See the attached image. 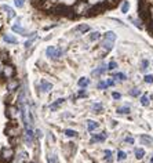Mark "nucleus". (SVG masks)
<instances>
[{"instance_id": "nucleus-37", "label": "nucleus", "mask_w": 153, "mask_h": 163, "mask_svg": "<svg viewBox=\"0 0 153 163\" xmlns=\"http://www.w3.org/2000/svg\"><path fill=\"white\" fill-rule=\"evenodd\" d=\"M14 3H15V6L17 7H24V4H25V0H14Z\"/></svg>"}, {"instance_id": "nucleus-21", "label": "nucleus", "mask_w": 153, "mask_h": 163, "mask_svg": "<svg viewBox=\"0 0 153 163\" xmlns=\"http://www.w3.org/2000/svg\"><path fill=\"white\" fill-rule=\"evenodd\" d=\"M135 158L137 159H142L143 158V155H145V151H143L142 148H135Z\"/></svg>"}, {"instance_id": "nucleus-25", "label": "nucleus", "mask_w": 153, "mask_h": 163, "mask_svg": "<svg viewBox=\"0 0 153 163\" xmlns=\"http://www.w3.org/2000/svg\"><path fill=\"white\" fill-rule=\"evenodd\" d=\"M102 108H104V107H102L101 102H97V104L92 105V111H94V112H97V113H100V112H101Z\"/></svg>"}, {"instance_id": "nucleus-24", "label": "nucleus", "mask_w": 153, "mask_h": 163, "mask_svg": "<svg viewBox=\"0 0 153 163\" xmlns=\"http://www.w3.org/2000/svg\"><path fill=\"white\" fill-rule=\"evenodd\" d=\"M105 39H106V40H112V41H114V40H116V35H114L113 33V32H106V33H105Z\"/></svg>"}, {"instance_id": "nucleus-3", "label": "nucleus", "mask_w": 153, "mask_h": 163, "mask_svg": "<svg viewBox=\"0 0 153 163\" xmlns=\"http://www.w3.org/2000/svg\"><path fill=\"white\" fill-rule=\"evenodd\" d=\"M0 158H2L3 161H6V162L8 163L12 158H14V149H12V148H3Z\"/></svg>"}, {"instance_id": "nucleus-35", "label": "nucleus", "mask_w": 153, "mask_h": 163, "mask_svg": "<svg viewBox=\"0 0 153 163\" xmlns=\"http://www.w3.org/2000/svg\"><path fill=\"white\" fill-rule=\"evenodd\" d=\"M108 87V82H100L98 83V89L100 90H104V89H106Z\"/></svg>"}, {"instance_id": "nucleus-19", "label": "nucleus", "mask_w": 153, "mask_h": 163, "mask_svg": "<svg viewBox=\"0 0 153 163\" xmlns=\"http://www.w3.org/2000/svg\"><path fill=\"white\" fill-rule=\"evenodd\" d=\"M18 86H20V84H18L17 80H11V82L7 84V89H8L10 91H14L15 89H18Z\"/></svg>"}, {"instance_id": "nucleus-8", "label": "nucleus", "mask_w": 153, "mask_h": 163, "mask_svg": "<svg viewBox=\"0 0 153 163\" xmlns=\"http://www.w3.org/2000/svg\"><path fill=\"white\" fill-rule=\"evenodd\" d=\"M6 115H7L8 119H14L18 115V108L14 107V105H10V107L7 108V111H6Z\"/></svg>"}, {"instance_id": "nucleus-27", "label": "nucleus", "mask_w": 153, "mask_h": 163, "mask_svg": "<svg viewBox=\"0 0 153 163\" xmlns=\"http://www.w3.org/2000/svg\"><path fill=\"white\" fill-rule=\"evenodd\" d=\"M49 163H58V156L55 153H51L49 156Z\"/></svg>"}, {"instance_id": "nucleus-11", "label": "nucleus", "mask_w": 153, "mask_h": 163, "mask_svg": "<svg viewBox=\"0 0 153 163\" xmlns=\"http://www.w3.org/2000/svg\"><path fill=\"white\" fill-rule=\"evenodd\" d=\"M17 161H18V163H25V162H28V161H29V155H28V152L21 151L20 155H18V158H17Z\"/></svg>"}, {"instance_id": "nucleus-20", "label": "nucleus", "mask_w": 153, "mask_h": 163, "mask_svg": "<svg viewBox=\"0 0 153 163\" xmlns=\"http://www.w3.org/2000/svg\"><path fill=\"white\" fill-rule=\"evenodd\" d=\"M97 127H98V123L97 122H94V120H88V123H87L88 132H92V130H95Z\"/></svg>"}, {"instance_id": "nucleus-33", "label": "nucleus", "mask_w": 153, "mask_h": 163, "mask_svg": "<svg viewBox=\"0 0 153 163\" xmlns=\"http://www.w3.org/2000/svg\"><path fill=\"white\" fill-rule=\"evenodd\" d=\"M141 104L143 105V107H146V105H149V98L146 97V95H142V97H141Z\"/></svg>"}, {"instance_id": "nucleus-14", "label": "nucleus", "mask_w": 153, "mask_h": 163, "mask_svg": "<svg viewBox=\"0 0 153 163\" xmlns=\"http://www.w3.org/2000/svg\"><path fill=\"white\" fill-rule=\"evenodd\" d=\"M63 102H65V98H59V100H57L55 102H53V104L50 105V109H51V111H57L59 105H62Z\"/></svg>"}, {"instance_id": "nucleus-17", "label": "nucleus", "mask_w": 153, "mask_h": 163, "mask_svg": "<svg viewBox=\"0 0 153 163\" xmlns=\"http://www.w3.org/2000/svg\"><path fill=\"white\" fill-rule=\"evenodd\" d=\"M3 39H4V41H6V43H8V44H15V43H17V39H15L12 35H4Z\"/></svg>"}, {"instance_id": "nucleus-9", "label": "nucleus", "mask_w": 153, "mask_h": 163, "mask_svg": "<svg viewBox=\"0 0 153 163\" xmlns=\"http://www.w3.org/2000/svg\"><path fill=\"white\" fill-rule=\"evenodd\" d=\"M108 138V134L106 133H102V134H97V136H92V138H91V144H94V142H101V141H105V140Z\"/></svg>"}, {"instance_id": "nucleus-45", "label": "nucleus", "mask_w": 153, "mask_h": 163, "mask_svg": "<svg viewBox=\"0 0 153 163\" xmlns=\"http://www.w3.org/2000/svg\"><path fill=\"white\" fill-rule=\"evenodd\" d=\"M108 86H114V80L109 79V80H108Z\"/></svg>"}, {"instance_id": "nucleus-38", "label": "nucleus", "mask_w": 153, "mask_h": 163, "mask_svg": "<svg viewBox=\"0 0 153 163\" xmlns=\"http://www.w3.org/2000/svg\"><path fill=\"white\" fill-rule=\"evenodd\" d=\"M116 68H117V64L114 61H110L109 65H108V69H110V71H112V69H116Z\"/></svg>"}, {"instance_id": "nucleus-23", "label": "nucleus", "mask_w": 153, "mask_h": 163, "mask_svg": "<svg viewBox=\"0 0 153 163\" xmlns=\"http://www.w3.org/2000/svg\"><path fill=\"white\" fill-rule=\"evenodd\" d=\"M105 159H106V162H108V163H112V162H113L112 151H110V149H106V151H105Z\"/></svg>"}, {"instance_id": "nucleus-30", "label": "nucleus", "mask_w": 153, "mask_h": 163, "mask_svg": "<svg viewBox=\"0 0 153 163\" xmlns=\"http://www.w3.org/2000/svg\"><path fill=\"white\" fill-rule=\"evenodd\" d=\"M128 8H130V3L126 0V2H124L123 4H122V12H124V14H126V12L128 11Z\"/></svg>"}, {"instance_id": "nucleus-32", "label": "nucleus", "mask_w": 153, "mask_h": 163, "mask_svg": "<svg viewBox=\"0 0 153 163\" xmlns=\"http://www.w3.org/2000/svg\"><path fill=\"white\" fill-rule=\"evenodd\" d=\"M117 112L119 113H130V108L128 107H122L117 109Z\"/></svg>"}, {"instance_id": "nucleus-18", "label": "nucleus", "mask_w": 153, "mask_h": 163, "mask_svg": "<svg viewBox=\"0 0 153 163\" xmlns=\"http://www.w3.org/2000/svg\"><path fill=\"white\" fill-rule=\"evenodd\" d=\"M37 37V35H36V32H33L32 33V36H30V39L29 40H26V43H25V49H29V47L32 46V43H33V40Z\"/></svg>"}, {"instance_id": "nucleus-6", "label": "nucleus", "mask_w": 153, "mask_h": 163, "mask_svg": "<svg viewBox=\"0 0 153 163\" xmlns=\"http://www.w3.org/2000/svg\"><path fill=\"white\" fill-rule=\"evenodd\" d=\"M3 73H4V76L7 79H11V78H14V75H15V68L12 65H6L4 69H3Z\"/></svg>"}, {"instance_id": "nucleus-26", "label": "nucleus", "mask_w": 153, "mask_h": 163, "mask_svg": "<svg viewBox=\"0 0 153 163\" xmlns=\"http://www.w3.org/2000/svg\"><path fill=\"white\" fill-rule=\"evenodd\" d=\"M100 37H101V33H100V32H92V33H90V40H91V41L98 40Z\"/></svg>"}, {"instance_id": "nucleus-16", "label": "nucleus", "mask_w": 153, "mask_h": 163, "mask_svg": "<svg viewBox=\"0 0 153 163\" xmlns=\"http://www.w3.org/2000/svg\"><path fill=\"white\" fill-rule=\"evenodd\" d=\"M139 138H141V142L145 144V145H152L153 144V138L151 136H141Z\"/></svg>"}, {"instance_id": "nucleus-12", "label": "nucleus", "mask_w": 153, "mask_h": 163, "mask_svg": "<svg viewBox=\"0 0 153 163\" xmlns=\"http://www.w3.org/2000/svg\"><path fill=\"white\" fill-rule=\"evenodd\" d=\"M2 8L7 12V18H8V20H11V18L15 17V12H14V10H12L10 6H2Z\"/></svg>"}, {"instance_id": "nucleus-48", "label": "nucleus", "mask_w": 153, "mask_h": 163, "mask_svg": "<svg viewBox=\"0 0 153 163\" xmlns=\"http://www.w3.org/2000/svg\"><path fill=\"white\" fill-rule=\"evenodd\" d=\"M0 53H2V51H0ZM0 57H2V55H0Z\"/></svg>"}, {"instance_id": "nucleus-42", "label": "nucleus", "mask_w": 153, "mask_h": 163, "mask_svg": "<svg viewBox=\"0 0 153 163\" xmlns=\"http://www.w3.org/2000/svg\"><path fill=\"white\" fill-rule=\"evenodd\" d=\"M112 97L114 100H120V98H122V94H120V93H112Z\"/></svg>"}, {"instance_id": "nucleus-43", "label": "nucleus", "mask_w": 153, "mask_h": 163, "mask_svg": "<svg viewBox=\"0 0 153 163\" xmlns=\"http://www.w3.org/2000/svg\"><path fill=\"white\" fill-rule=\"evenodd\" d=\"M77 95H79V97H86V95H87V93H86V90H80Z\"/></svg>"}, {"instance_id": "nucleus-40", "label": "nucleus", "mask_w": 153, "mask_h": 163, "mask_svg": "<svg viewBox=\"0 0 153 163\" xmlns=\"http://www.w3.org/2000/svg\"><path fill=\"white\" fill-rule=\"evenodd\" d=\"M124 141H126L127 144H130V145H131V144H134V138L131 136H128V137H126V140H124Z\"/></svg>"}, {"instance_id": "nucleus-10", "label": "nucleus", "mask_w": 153, "mask_h": 163, "mask_svg": "<svg viewBox=\"0 0 153 163\" xmlns=\"http://www.w3.org/2000/svg\"><path fill=\"white\" fill-rule=\"evenodd\" d=\"M12 31H14V32H18V33H21L22 36H28V35H29V33H28V32L20 25V22H17L15 25H12Z\"/></svg>"}, {"instance_id": "nucleus-1", "label": "nucleus", "mask_w": 153, "mask_h": 163, "mask_svg": "<svg viewBox=\"0 0 153 163\" xmlns=\"http://www.w3.org/2000/svg\"><path fill=\"white\" fill-rule=\"evenodd\" d=\"M138 14L145 22L148 32L153 36V0H139Z\"/></svg>"}, {"instance_id": "nucleus-34", "label": "nucleus", "mask_w": 153, "mask_h": 163, "mask_svg": "<svg viewBox=\"0 0 153 163\" xmlns=\"http://www.w3.org/2000/svg\"><path fill=\"white\" fill-rule=\"evenodd\" d=\"M114 78H116V79H119V80H126V79H127V76L124 75V73H116V75H114Z\"/></svg>"}, {"instance_id": "nucleus-29", "label": "nucleus", "mask_w": 153, "mask_h": 163, "mask_svg": "<svg viewBox=\"0 0 153 163\" xmlns=\"http://www.w3.org/2000/svg\"><path fill=\"white\" fill-rule=\"evenodd\" d=\"M65 136H68V137H76V136H77V133H76L75 130H72V129H66L65 130Z\"/></svg>"}, {"instance_id": "nucleus-22", "label": "nucleus", "mask_w": 153, "mask_h": 163, "mask_svg": "<svg viewBox=\"0 0 153 163\" xmlns=\"http://www.w3.org/2000/svg\"><path fill=\"white\" fill-rule=\"evenodd\" d=\"M88 84H90V79L88 78H81L80 80H79V86H80V87H87Z\"/></svg>"}, {"instance_id": "nucleus-36", "label": "nucleus", "mask_w": 153, "mask_h": 163, "mask_svg": "<svg viewBox=\"0 0 153 163\" xmlns=\"http://www.w3.org/2000/svg\"><path fill=\"white\" fill-rule=\"evenodd\" d=\"M141 94V91H139V89H132L131 91H130V95H134V97H137V95Z\"/></svg>"}, {"instance_id": "nucleus-46", "label": "nucleus", "mask_w": 153, "mask_h": 163, "mask_svg": "<svg viewBox=\"0 0 153 163\" xmlns=\"http://www.w3.org/2000/svg\"><path fill=\"white\" fill-rule=\"evenodd\" d=\"M3 69H4V66H2V64H0V73H2Z\"/></svg>"}, {"instance_id": "nucleus-28", "label": "nucleus", "mask_w": 153, "mask_h": 163, "mask_svg": "<svg viewBox=\"0 0 153 163\" xmlns=\"http://www.w3.org/2000/svg\"><path fill=\"white\" fill-rule=\"evenodd\" d=\"M105 71H106V68H105V66H101V68H98V69H95V71H92V75H102V73H104Z\"/></svg>"}, {"instance_id": "nucleus-2", "label": "nucleus", "mask_w": 153, "mask_h": 163, "mask_svg": "<svg viewBox=\"0 0 153 163\" xmlns=\"http://www.w3.org/2000/svg\"><path fill=\"white\" fill-rule=\"evenodd\" d=\"M46 54H47V57H50L51 60H58L59 57L63 54V50L57 49V47H54V46H50V47H47Z\"/></svg>"}, {"instance_id": "nucleus-5", "label": "nucleus", "mask_w": 153, "mask_h": 163, "mask_svg": "<svg viewBox=\"0 0 153 163\" xmlns=\"http://www.w3.org/2000/svg\"><path fill=\"white\" fill-rule=\"evenodd\" d=\"M33 137H35V133L32 132V129L30 127H26V129H25V142H26L28 145H32Z\"/></svg>"}, {"instance_id": "nucleus-7", "label": "nucleus", "mask_w": 153, "mask_h": 163, "mask_svg": "<svg viewBox=\"0 0 153 163\" xmlns=\"http://www.w3.org/2000/svg\"><path fill=\"white\" fill-rule=\"evenodd\" d=\"M51 89H53V84H51L50 82H47L46 79H41V80H40V90H41V93H49V91H51Z\"/></svg>"}, {"instance_id": "nucleus-15", "label": "nucleus", "mask_w": 153, "mask_h": 163, "mask_svg": "<svg viewBox=\"0 0 153 163\" xmlns=\"http://www.w3.org/2000/svg\"><path fill=\"white\" fill-rule=\"evenodd\" d=\"M102 47H104V50L110 51V50L113 49V41H112V40H106V39H104V41H102Z\"/></svg>"}, {"instance_id": "nucleus-41", "label": "nucleus", "mask_w": 153, "mask_h": 163, "mask_svg": "<svg viewBox=\"0 0 153 163\" xmlns=\"http://www.w3.org/2000/svg\"><path fill=\"white\" fill-rule=\"evenodd\" d=\"M148 65H149V62L146 61V60H143L142 61V71H146V69H148Z\"/></svg>"}, {"instance_id": "nucleus-13", "label": "nucleus", "mask_w": 153, "mask_h": 163, "mask_svg": "<svg viewBox=\"0 0 153 163\" xmlns=\"http://www.w3.org/2000/svg\"><path fill=\"white\" fill-rule=\"evenodd\" d=\"M75 32H80V33H84V32L90 31V26H88L87 24H81V25H77V26L73 29Z\"/></svg>"}, {"instance_id": "nucleus-47", "label": "nucleus", "mask_w": 153, "mask_h": 163, "mask_svg": "<svg viewBox=\"0 0 153 163\" xmlns=\"http://www.w3.org/2000/svg\"><path fill=\"white\" fill-rule=\"evenodd\" d=\"M151 163H153V156H152V159H151Z\"/></svg>"}, {"instance_id": "nucleus-39", "label": "nucleus", "mask_w": 153, "mask_h": 163, "mask_svg": "<svg viewBox=\"0 0 153 163\" xmlns=\"http://www.w3.org/2000/svg\"><path fill=\"white\" fill-rule=\"evenodd\" d=\"M145 82L146 83H153V76L152 75H146L145 76Z\"/></svg>"}, {"instance_id": "nucleus-31", "label": "nucleus", "mask_w": 153, "mask_h": 163, "mask_svg": "<svg viewBox=\"0 0 153 163\" xmlns=\"http://www.w3.org/2000/svg\"><path fill=\"white\" fill-rule=\"evenodd\" d=\"M126 158H127L126 152H123V151H119V152H117V161H124Z\"/></svg>"}, {"instance_id": "nucleus-44", "label": "nucleus", "mask_w": 153, "mask_h": 163, "mask_svg": "<svg viewBox=\"0 0 153 163\" xmlns=\"http://www.w3.org/2000/svg\"><path fill=\"white\" fill-rule=\"evenodd\" d=\"M36 137H37V138H41V137H43V133H41V130H37V132H36Z\"/></svg>"}, {"instance_id": "nucleus-4", "label": "nucleus", "mask_w": 153, "mask_h": 163, "mask_svg": "<svg viewBox=\"0 0 153 163\" xmlns=\"http://www.w3.org/2000/svg\"><path fill=\"white\" fill-rule=\"evenodd\" d=\"M6 134L10 138H14L15 136H18V126L15 123H8V126L6 127Z\"/></svg>"}]
</instances>
